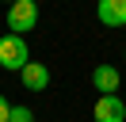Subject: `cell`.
I'll return each mask as SVG.
<instances>
[{"label":"cell","instance_id":"obj_3","mask_svg":"<svg viewBox=\"0 0 126 122\" xmlns=\"http://www.w3.org/2000/svg\"><path fill=\"white\" fill-rule=\"evenodd\" d=\"M92 114H95V122H126V103H122V95H99Z\"/></svg>","mask_w":126,"mask_h":122},{"label":"cell","instance_id":"obj_2","mask_svg":"<svg viewBox=\"0 0 126 122\" xmlns=\"http://www.w3.org/2000/svg\"><path fill=\"white\" fill-rule=\"evenodd\" d=\"M34 27H38V4H34V0H16V4L8 8V30L23 38L27 30H34Z\"/></svg>","mask_w":126,"mask_h":122},{"label":"cell","instance_id":"obj_5","mask_svg":"<svg viewBox=\"0 0 126 122\" xmlns=\"http://www.w3.org/2000/svg\"><path fill=\"white\" fill-rule=\"evenodd\" d=\"M95 15L103 27H126V0H99Z\"/></svg>","mask_w":126,"mask_h":122},{"label":"cell","instance_id":"obj_1","mask_svg":"<svg viewBox=\"0 0 126 122\" xmlns=\"http://www.w3.org/2000/svg\"><path fill=\"white\" fill-rule=\"evenodd\" d=\"M27 65H31L27 38H19V34H4V38H0V69H8V73H23Z\"/></svg>","mask_w":126,"mask_h":122},{"label":"cell","instance_id":"obj_6","mask_svg":"<svg viewBox=\"0 0 126 122\" xmlns=\"http://www.w3.org/2000/svg\"><path fill=\"white\" fill-rule=\"evenodd\" d=\"M19 80H23L27 92H46V88H50V69L42 65V61H31V65L19 73Z\"/></svg>","mask_w":126,"mask_h":122},{"label":"cell","instance_id":"obj_8","mask_svg":"<svg viewBox=\"0 0 126 122\" xmlns=\"http://www.w3.org/2000/svg\"><path fill=\"white\" fill-rule=\"evenodd\" d=\"M8 114H12V103H8L4 95H0V122H8Z\"/></svg>","mask_w":126,"mask_h":122},{"label":"cell","instance_id":"obj_7","mask_svg":"<svg viewBox=\"0 0 126 122\" xmlns=\"http://www.w3.org/2000/svg\"><path fill=\"white\" fill-rule=\"evenodd\" d=\"M8 122H34V111H31V107H12Z\"/></svg>","mask_w":126,"mask_h":122},{"label":"cell","instance_id":"obj_4","mask_svg":"<svg viewBox=\"0 0 126 122\" xmlns=\"http://www.w3.org/2000/svg\"><path fill=\"white\" fill-rule=\"evenodd\" d=\"M118 69L115 65H95L92 69V84H95V92L99 95H118Z\"/></svg>","mask_w":126,"mask_h":122}]
</instances>
